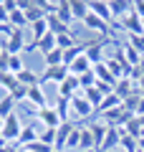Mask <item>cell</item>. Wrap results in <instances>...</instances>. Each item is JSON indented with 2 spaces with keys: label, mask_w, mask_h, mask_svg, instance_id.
<instances>
[{
  "label": "cell",
  "mask_w": 144,
  "mask_h": 152,
  "mask_svg": "<svg viewBox=\"0 0 144 152\" xmlns=\"http://www.w3.org/2000/svg\"><path fill=\"white\" fill-rule=\"evenodd\" d=\"M36 119H38V124H43V129H58L61 124H63V119L58 117V112H56V107H43V109H38L36 112Z\"/></svg>",
  "instance_id": "7a4b0ae2"
},
{
  "label": "cell",
  "mask_w": 144,
  "mask_h": 152,
  "mask_svg": "<svg viewBox=\"0 0 144 152\" xmlns=\"http://www.w3.org/2000/svg\"><path fill=\"white\" fill-rule=\"evenodd\" d=\"M119 107H121V99H119L116 94H109V96H104L101 107H99V114H106V112H111V109H119Z\"/></svg>",
  "instance_id": "484cf974"
},
{
  "label": "cell",
  "mask_w": 144,
  "mask_h": 152,
  "mask_svg": "<svg viewBox=\"0 0 144 152\" xmlns=\"http://www.w3.org/2000/svg\"><path fill=\"white\" fill-rule=\"evenodd\" d=\"M10 99H13V102H25V99H28V89L25 86H20V84H18V86L15 89H13V91H10Z\"/></svg>",
  "instance_id": "836d02e7"
},
{
  "label": "cell",
  "mask_w": 144,
  "mask_h": 152,
  "mask_svg": "<svg viewBox=\"0 0 144 152\" xmlns=\"http://www.w3.org/2000/svg\"><path fill=\"white\" fill-rule=\"evenodd\" d=\"M23 69H25V66H23V53L20 56H8V74L18 76Z\"/></svg>",
  "instance_id": "f546056e"
},
{
  "label": "cell",
  "mask_w": 144,
  "mask_h": 152,
  "mask_svg": "<svg viewBox=\"0 0 144 152\" xmlns=\"http://www.w3.org/2000/svg\"><path fill=\"white\" fill-rule=\"evenodd\" d=\"M76 94H81V86H79V79H76V76H68L63 84H58V96L73 99Z\"/></svg>",
  "instance_id": "7c38bea8"
},
{
  "label": "cell",
  "mask_w": 144,
  "mask_h": 152,
  "mask_svg": "<svg viewBox=\"0 0 144 152\" xmlns=\"http://www.w3.org/2000/svg\"><path fill=\"white\" fill-rule=\"evenodd\" d=\"M25 150H31V152H53V147H48V145H43V142L38 140V142H33L31 147H25Z\"/></svg>",
  "instance_id": "d590c367"
},
{
  "label": "cell",
  "mask_w": 144,
  "mask_h": 152,
  "mask_svg": "<svg viewBox=\"0 0 144 152\" xmlns=\"http://www.w3.org/2000/svg\"><path fill=\"white\" fill-rule=\"evenodd\" d=\"M79 150H81V127L76 124L71 137H68V142H66V152H79Z\"/></svg>",
  "instance_id": "83f0119b"
},
{
  "label": "cell",
  "mask_w": 144,
  "mask_h": 152,
  "mask_svg": "<svg viewBox=\"0 0 144 152\" xmlns=\"http://www.w3.org/2000/svg\"><path fill=\"white\" fill-rule=\"evenodd\" d=\"M23 132V119H20V114L13 112L10 117H8L5 122H3V132H0V140L5 142V145H18V137H20Z\"/></svg>",
  "instance_id": "6da1fadb"
},
{
  "label": "cell",
  "mask_w": 144,
  "mask_h": 152,
  "mask_svg": "<svg viewBox=\"0 0 144 152\" xmlns=\"http://www.w3.org/2000/svg\"><path fill=\"white\" fill-rule=\"evenodd\" d=\"M84 28H89L91 33H101V36H114V28L109 26V23H104L101 18H96L94 13H89V15H86V20H84Z\"/></svg>",
  "instance_id": "52a82bcc"
},
{
  "label": "cell",
  "mask_w": 144,
  "mask_h": 152,
  "mask_svg": "<svg viewBox=\"0 0 144 152\" xmlns=\"http://www.w3.org/2000/svg\"><path fill=\"white\" fill-rule=\"evenodd\" d=\"M81 94H84V96H86V102H89L91 107L96 109V112H99V107H101L104 96H106V94H104V91H101V89H99V86H91V89H86V91H81Z\"/></svg>",
  "instance_id": "9a60e30c"
},
{
  "label": "cell",
  "mask_w": 144,
  "mask_h": 152,
  "mask_svg": "<svg viewBox=\"0 0 144 152\" xmlns=\"http://www.w3.org/2000/svg\"><path fill=\"white\" fill-rule=\"evenodd\" d=\"M132 10L144 20V0H134V3H132Z\"/></svg>",
  "instance_id": "8d00e7d4"
},
{
  "label": "cell",
  "mask_w": 144,
  "mask_h": 152,
  "mask_svg": "<svg viewBox=\"0 0 144 152\" xmlns=\"http://www.w3.org/2000/svg\"><path fill=\"white\" fill-rule=\"evenodd\" d=\"M56 18H58V20H63L66 26L71 28V23H73V13H71V0H58V10H56Z\"/></svg>",
  "instance_id": "2e32d148"
},
{
  "label": "cell",
  "mask_w": 144,
  "mask_h": 152,
  "mask_svg": "<svg viewBox=\"0 0 144 152\" xmlns=\"http://www.w3.org/2000/svg\"><path fill=\"white\" fill-rule=\"evenodd\" d=\"M76 79H79V86H81V91H86V89L96 86V76H94V71H89V74H84V76H76Z\"/></svg>",
  "instance_id": "1f68e13d"
},
{
  "label": "cell",
  "mask_w": 144,
  "mask_h": 152,
  "mask_svg": "<svg viewBox=\"0 0 144 152\" xmlns=\"http://www.w3.org/2000/svg\"><path fill=\"white\" fill-rule=\"evenodd\" d=\"M8 20H10V13L5 10V5L0 3V26H8Z\"/></svg>",
  "instance_id": "74e56055"
},
{
  "label": "cell",
  "mask_w": 144,
  "mask_h": 152,
  "mask_svg": "<svg viewBox=\"0 0 144 152\" xmlns=\"http://www.w3.org/2000/svg\"><path fill=\"white\" fill-rule=\"evenodd\" d=\"M41 140V124H23V132H20V137H18V150H25V147H31L33 142H38Z\"/></svg>",
  "instance_id": "277c9868"
},
{
  "label": "cell",
  "mask_w": 144,
  "mask_h": 152,
  "mask_svg": "<svg viewBox=\"0 0 144 152\" xmlns=\"http://www.w3.org/2000/svg\"><path fill=\"white\" fill-rule=\"evenodd\" d=\"M8 26L15 28V31H23V28L28 26V18H25V13L20 10V5H18V10L10 13V20H8Z\"/></svg>",
  "instance_id": "603a6c76"
},
{
  "label": "cell",
  "mask_w": 144,
  "mask_h": 152,
  "mask_svg": "<svg viewBox=\"0 0 144 152\" xmlns=\"http://www.w3.org/2000/svg\"><path fill=\"white\" fill-rule=\"evenodd\" d=\"M15 86H18V76H13V74H3L0 76V89H3V91L10 94Z\"/></svg>",
  "instance_id": "4dcf8cb0"
},
{
  "label": "cell",
  "mask_w": 144,
  "mask_h": 152,
  "mask_svg": "<svg viewBox=\"0 0 144 152\" xmlns=\"http://www.w3.org/2000/svg\"><path fill=\"white\" fill-rule=\"evenodd\" d=\"M56 112H58V117L63 122H71V99L58 96V102H56Z\"/></svg>",
  "instance_id": "4316f807"
},
{
  "label": "cell",
  "mask_w": 144,
  "mask_h": 152,
  "mask_svg": "<svg viewBox=\"0 0 144 152\" xmlns=\"http://www.w3.org/2000/svg\"><path fill=\"white\" fill-rule=\"evenodd\" d=\"M46 33H51V31H48V20H46V18L31 23V38H33V43H36V41H41Z\"/></svg>",
  "instance_id": "44dd1931"
},
{
  "label": "cell",
  "mask_w": 144,
  "mask_h": 152,
  "mask_svg": "<svg viewBox=\"0 0 144 152\" xmlns=\"http://www.w3.org/2000/svg\"><path fill=\"white\" fill-rule=\"evenodd\" d=\"M58 46H56V36L53 33H46V36L41 38V41H36V43H28L25 51H38V53H51V51H56Z\"/></svg>",
  "instance_id": "9c48e42d"
},
{
  "label": "cell",
  "mask_w": 144,
  "mask_h": 152,
  "mask_svg": "<svg viewBox=\"0 0 144 152\" xmlns=\"http://www.w3.org/2000/svg\"><path fill=\"white\" fill-rule=\"evenodd\" d=\"M134 91H139V89H137V84H134L132 79H119V81H116V86H114V94H116V96L121 99V102L129 96V94H134Z\"/></svg>",
  "instance_id": "5bb4252c"
},
{
  "label": "cell",
  "mask_w": 144,
  "mask_h": 152,
  "mask_svg": "<svg viewBox=\"0 0 144 152\" xmlns=\"http://www.w3.org/2000/svg\"><path fill=\"white\" fill-rule=\"evenodd\" d=\"M137 152H144V137H139V140H137Z\"/></svg>",
  "instance_id": "ab89813d"
},
{
  "label": "cell",
  "mask_w": 144,
  "mask_h": 152,
  "mask_svg": "<svg viewBox=\"0 0 144 152\" xmlns=\"http://www.w3.org/2000/svg\"><path fill=\"white\" fill-rule=\"evenodd\" d=\"M119 31H127V36H144V20L132 10L121 23H119Z\"/></svg>",
  "instance_id": "5b68a950"
},
{
  "label": "cell",
  "mask_w": 144,
  "mask_h": 152,
  "mask_svg": "<svg viewBox=\"0 0 144 152\" xmlns=\"http://www.w3.org/2000/svg\"><path fill=\"white\" fill-rule=\"evenodd\" d=\"M61 64H63V51L61 48H56V51H51V53L43 56V66H46V69H53V66H61Z\"/></svg>",
  "instance_id": "cb8c5ba5"
},
{
  "label": "cell",
  "mask_w": 144,
  "mask_h": 152,
  "mask_svg": "<svg viewBox=\"0 0 144 152\" xmlns=\"http://www.w3.org/2000/svg\"><path fill=\"white\" fill-rule=\"evenodd\" d=\"M28 104H31L33 109H43V107H48V99H46V91H43V84H36V86H31L28 89V99H25Z\"/></svg>",
  "instance_id": "ba28073f"
},
{
  "label": "cell",
  "mask_w": 144,
  "mask_h": 152,
  "mask_svg": "<svg viewBox=\"0 0 144 152\" xmlns=\"http://www.w3.org/2000/svg\"><path fill=\"white\" fill-rule=\"evenodd\" d=\"M89 132H91V137H94V142H96V152H101L104 140H106V134H109V127L104 124V122H91Z\"/></svg>",
  "instance_id": "8fae6325"
},
{
  "label": "cell",
  "mask_w": 144,
  "mask_h": 152,
  "mask_svg": "<svg viewBox=\"0 0 144 152\" xmlns=\"http://www.w3.org/2000/svg\"><path fill=\"white\" fill-rule=\"evenodd\" d=\"M119 46H121V53H124V58H127V64L137 69V66H139V61H142V53H139L137 48H132V46H129L127 41H124V43H119Z\"/></svg>",
  "instance_id": "d6986e66"
},
{
  "label": "cell",
  "mask_w": 144,
  "mask_h": 152,
  "mask_svg": "<svg viewBox=\"0 0 144 152\" xmlns=\"http://www.w3.org/2000/svg\"><path fill=\"white\" fill-rule=\"evenodd\" d=\"M89 10L94 13L96 18H101L104 23L114 26V31H116V23H114V18H111V10H109V3H99V0H91V3H89Z\"/></svg>",
  "instance_id": "30bf717a"
},
{
  "label": "cell",
  "mask_w": 144,
  "mask_h": 152,
  "mask_svg": "<svg viewBox=\"0 0 144 152\" xmlns=\"http://www.w3.org/2000/svg\"><path fill=\"white\" fill-rule=\"evenodd\" d=\"M68 76H71V74H68V66L61 64V66H53V69H43V74H41V84H46V81L63 84Z\"/></svg>",
  "instance_id": "8992f818"
},
{
  "label": "cell",
  "mask_w": 144,
  "mask_h": 152,
  "mask_svg": "<svg viewBox=\"0 0 144 152\" xmlns=\"http://www.w3.org/2000/svg\"><path fill=\"white\" fill-rule=\"evenodd\" d=\"M142 96H144L142 91H134V94H129V96L121 102V107L127 109L129 114H134V117H137V109H139V102H142Z\"/></svg>",
  "instance_id": "7402d4cb"
},
{
  "label": "cell",
  "mask_w": 144,
  "mask_h": 152,
  "mask_svg": "<svg viewBox=\"0 0 144 152\" xmlns=\"http://www.w3.org/2000/svg\"><path fill=\"white\" fill-rule=\"evenodd\" d=\"M137 117H144V96H142V102H139V109H137Z\"/></svg>",
  "instance_id": "f35d334b"
},
{
  "label": "cell",
  "mask_w": 144,
  "mask_h": 152,
  "mask_svg": "<svg viewBox=\"0 0 144 152\" xmlns=\"http://www.w3.org/2000/svg\"><path fill=\"white\" fill-rule=\"evenodd\" d=\"M71 13H73V20H86V15H89V3H84V0H71Z\"/></svg>",
  "instance_id": "ffe728a7"
},
{
  "label": "cell",
  "mask_w": 144,
  "mask_h": 152,
  "mask_svg": "<svg viewBox=\"0 0 144 152\" xmlns=\"http://www.w3.org/2000/svg\"><path fill=\"white\" fill-rule=\"evenodd\" d=\"M79 43H81V41L73 36V31H71V33H63V36H56V46H58L61 51H71V48H76Z\"/></svg>",
  "instance_id": "ac0fdd59"
},
{
  "label": "cell",
  "mask_w": 144,
  "mask_h": 152,
  "mask_svg": "<svg viewBox=\"0 0 144 152\" xmlns=\"http://www.w3.org/2000/svg\"><path fill=\"white\" fill-rule=\"evenodd\" d=\"M114 152H121V150H114Z\"/></svg>",
  "instance_id": "b9f144b4"
},
{
  "label": "cell",
  "mask_w": 144,
  "mask_h": 152,
  "mask_svg": "<svg viewBox=\"0 0 144 152\" xmlns=\"http://www.w3.org/2000/svg\"><path fill=\"white\" fill-rule=\"evenodd\" d=\"M56 134H58V129H41V142L48 147L56 145Z\"/></svg>",
  "instance_id": "d6a6232c"
},
{
  "label": "cell",
  "mask_w": 144,
  "mask_h": 152,
  "mask_svg": "<svg viewBox=\"0 0 144 152\" xmlns=\"http://www.w3.org/2000/svg\"><path fill=\"white\" fill-rule=\"evenodd\" d=\"M94 112L96 109L86 102L84 94H76L71 99V119H86V117H94Z\"/></svg>",
  "instance_id": "3957f363"
},
{
  "label": "cell",
  "mask_w": 144,
  "mask_h": 152,
  "mask_svg": "<svg viewBox=\"0 0 144 152\" xmlns=\"http://www.w3.org/2000/svg\"><path fill=\"white\" fill-rule=\"evenodd\" d=\"M127 43L132 46V48H137L139 53L144 56V36H129V38H127Z\"/></svg>",
  "instance_id": "e575fe53"
},
{
  "label": "cell",
  "mask_w": 144,
  "mask_h": 152,
  "mask_svg": "<svg viewBox=\"0 0 144 152\" xmlns=\"http://www.w3.org/2000/svg\"><path fill=\"white\" fill-rule=\"evenodd\" d=\"M3 122H5V119H0V132H3Z\"/></svg>",
  "instance_id": "60d3db41"
},
{
  "label": "cell",
  "mask_w": 144,
  "mask_h": 152,
  "mask_svg": "<svg viewBox=\"0 0 144 152\" xmlns=\"http://www.w3.org/2000/svg\"><path fill=\"white\" fill-rule=\"evenodd\" d=\"M13 112H15V102H13V99H10V94H8V96H3V99H0V119H8V117H10Z\"/></svg>",
  "instance_id": "f1b7e54d"
},
{
  "label": "cell",
  "mask_w": 144,
  "mask_h": 152,
  "mask_svg": "<svg viewBox=\"0 0 144 152\" xmlns=\"http://www.w3.org/2000/svg\"><path fill=\"white\" fill-rule=\"evenodd\" d=\"M89 71H91V64H89V58H86L84 53L68 64V74L71 76H84V74H89Z\"/></svg>",
  "instance_id": "4fadbf2b"
},
{
  "label": "cell",
  "mask_w": 144,
  "mask_h": 152,
  "mask_svg": "<svg viewBox=\"0 0 144 152\" xmlns=\"http://www.w3.org/2000/svg\"><path fill=\"white\" fill-rule=\"evenodd\" d=\"M124 132H127L129 137H134V140H139V137H142V122H139V117H132V119L127 122V124L121 127Z\"/></svg>",
  "instance_id": "d4e9b609"
},
{
  "label": "cell",
  "mask_w": 144,
  "mask_h": 152,
  "mask_svg": "<svg viewBox=\"0 0 144 152\" xmlns=\"http://www.w3.org/2000/svg\"><path fill=\"white\" fill-rule=\"evenodd\" d=\"M18 84L25 86V89H31V86H36V84H41V76H38L36 71H31V69H23L20 74H18Z\"/></svg>",
  "instance_id": "e0dca14e"
}]
</instances>
